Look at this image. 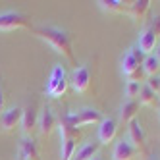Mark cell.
<instances>
[{
	"label": "cell",
	"instance_id": "cell-1",
	"mask_svg": "<svg viewBox=\"0 0 160 160\" xmlns=\"http://www.w3.org/2000/svg\"><path fill=\"white\" fill-rule=\"evenodd\" d=\"M33 33H35L39 39H42L54 52L62 54L68 62H72V64L75 62L73 48H72V39H70V33L66 29L56 27V25H41V27L33 29Z\"/></svg>",
	"mask_w": 160,
	"mask_h": 160
},
{
	"label": "cell",
	"instance_id": "cell-2",
	"mask_svg": "<svg viewBox=\"0 0 160 160\" xmlns=\"http://www.w3.org/2000/svg\"><path fill=\"white\" fill-rule=\"evenodd\" d=\"M68 83H70V79H68L66 68L62 64H56L52 68L50 75H48V83H47L44 93H47V97H50V98H58L68 91Z\"/></svg>",
	"mask_w": 160,
	"mask_h": 160
},
{
	"label": "cell",
	"instance_id": "cell-3",
	"mask_svg": "<svg viewBox=\"0 0 160 160\" xmlns=\"http://www.w3.org/2000/svg\"><path fill=\"white\" fill-rule=\"evenodd\" d=\"M68 123L72 128L79 129V128H85V125H91V123H100L102 122V114L97 110V108H81L73 114H64Z\"/></svg>",
	"mask_w": 160,
	"mask_h": 160
},
{
	"label": "cell",
	"instance_id": "cell-4",
	"mask_svg": "<svg viewBox=\"0 0 160 160\" xmlns=\"http://www.w3.org/2000/svg\"><path fill=\"white\" fill-rule=\"evenodd\" d=\"M31 27L29 18L21 12H2L0 14V31H16V29H23Z\"/></svg>",
	"mask_w": 160,
	"mask_h": 160
},
{
	"label": "cell",
	"instance_id": "cell-5",
	"mask_svg": "<svg viewBox=\"0 0 160 160\" xmlns=\"http://www.w3.org/2000/svg\"><path fill=\"white\" fill-rule=\"evenodd\" d=\"M21 114H23V108L21 106H12L8 110H2V114H0V131L12 133L21 123Z\"/></svg>",
	"mask_w": 160,
	"mask_h": 160
},
{
	"label": "cell",
	"instance_id": "cell-6",
	"mask_svg": "<svg viewBox=\"0 0 160 160\" xmlns=\"http://www.w3.org/2000/svg\"><path fill=\"white\" fill-rule=\"evenodd\" d=\"M128 141L137 148V152H147V135L137 118L128 123Z\"/></svg>",
	"mask_w": 160,
	"mask_h": 160
},
{
	"label": "cell",
	"instance_id": "cell-7",
	"mask_svg": "<svg viewBox=\"0 0 160 160\" xmlns=\"http://www.w3.org/2000/svg\"><path fill=\"white\" fill-rule=\"evenodd\" d=\"M70 83L73 87L75 93H87L89 85H91V72L87 66H75L72 77H70Z\"/></svg>",
	"mask_w": 160,
	"mask_h": 160
},
{
	"label": "cell",
	"instance_id": "cell-8",
	"mask_svg": "<svg viewBox=\"0 0 160 160\" xmlns=\"http://www.w3.org/2000/svg\"><path fill=\"white\" fill-rule=\"evenodd\" d=\"M156 41H158V37L154 35V31L151 29V25L148 27H145L141 33H139V41H137V48H139L145 56H148V54H154V50H156Z\"/></svg>",
	"mask_w": 160,
	"mask_h": 160
},
{
	"label": "cell",
	"instance_id": "cell-9",
	"mask_svg": "<svg viewBox=\"0 0 160 160\" xmlns=\"http://www.w3.org/2000/svg\"><path fill=\"white\" fill-rule=\"evenodd\" d=\"M56 128H58V120H56L52 108H50L48 104H44L41 116H39V131H41L42 135H50Z\"/></svg>",
	"mask_w": 160,
	"mask_h": 160
},
{
	"label": "cell",
	"instance_id": "cell-10",
	"mask_svg": "<svg viewBox=\"0 0 160 160\" xmlns=\"http://www.w3.org/2000/svg\"><path fill=\"white\" fill-rule=\"evenodd\" d=\"M118 133V122L114 118H102L100 128H98V141L100 145H108L114 141V137Z\"/></svg>",
	"mask_w": 160,
	"mask_h": 160
},
{
	"label": "cell",
	"instance_id": "cell-11",
	"mask_svg": "<svg viewBox=\"0 0 160 160\" xmlns=\"http://www.w3.org/2000/svg\"><path fill=\"white\" fill-rule=\"evenodd\" d=\"M137 154V148L128 141V139H122L114 145V151H112V160H133Z\"/></svg>",
	"mask_w": 160,
	"mask_h": 160
},
{
	"label": "cell",
	"instance_id": "cell-12",
	"mask_svg": "<svg viewBox=\"0 0 160 160\" xmlns=\"http://www.w3.org/2000/svg\"><path fill=\"white\" fill-rule=\"evenodd\" d=\"M35 128H39V114L35 106H27L23 108V114H21V129H23L25 135H29L33 133Z\"/></svg>",
	"mask_w": 160,
	"mask_h": 160
},
{
	"label": "cell",
	"instance_id": "cell-13",
	"mask_svg": "<svg viewBox=\"0 0 160 160\" xmlns=\"http://www.w3.org/2000/svg\"><path fill=\"white\" fill-rule=\"evenodd\" d=\"M148 8H151V2L148 0H135V2H128V14L129 18H133L135 21H143Z\"/></svg>",
	"mask_w": 160,
	"mask_h": 160
},
{
	"label": "cell",
	"instance_id": "cell-14",
	"mask_svg": "<svg viewBox=\"0 0 160 160\" xmlns=\"http://www.w3.org/2000/svg\"><path fill=\"white\" fill-rule=\"evenodd\" d=\"M141 66H143V64L135 58V54H133L131 48L123 54V58H122V73H123L125 77H131L137 70H141Z\"/></svg>",
	"mask_w": 160,
	"mask_h": 160
},
{
	"label": "cell",
	"instance_id": "cell-15",
	"mask_svg": "<svg viewBox=\"0 0 160 160\" xmlns=\"http://www.w3.org/2000/svg\"><path fill=\"white\" fill-rule=\"evenodd\" d=\"M137 112H139V100H125L120 108V122L129 123L131 120H135Z\"/></svg>",
	"mask_w": 160,
	"mask_h": 160
},
{
	"label": "cell",
	"instance_id": "cell-16",
	"mask_svg": "<svg viewBox=\"0 0 160 160\" xmlns=\"http://www.w3.org/2000/svg\"><path fill=\"white\" fill-rule=\"evenodd\" d=\"M19 160H39V151L33 139H23L19 145Z\"/></svg>",
	"mask_w": 160,
	"mask_h": 160
},
{
	"label": "cell",
	"instance_id": "cell-17",
	"mask_svg": "<svg viewBox=\"0 0 160 160\" xmlns=\"http://www.w3.org/2000/svg\"><path fill=\"white\" fill-rule=\"evenodd\" d=\"M98 8L104 10L110 14H125L128 12V2H122V0H98Z\"/></svg>",
	"mask_w": 160,
	"mask_h": 160
},
{
	"label": "cell",
	"instance_id": "cell-18",
	"mask_svg": "<svg viewBox=\"0 0 160 160\" xmlns=\"http://www.w3.org/2000/svg\"><path fill=\"white\" fill-rule=\"evenodd\" d=\"M98 145L100 143H85V145H81L75 151V154H73L72 160H91L95 154H98L97 152L98 151Z\"/></svg>",
	"mask_w": 160,
	"mask_h": 160
},
{
	"label": "cell",
	"instance_id": "cell-19",
	"mask_svg": "<svg viewBox=\"0 0 160 160\" xmlns=\"http://www.w3.org/2000/svg\"><path fill=\"white\" fill-rule=\"evenodd\" d=\"M139 104L143 106H158V95L152 93L147 85H141V93H139Z\"/></svg>",
	"mask_w": 160,
	"mask_h": 160
},
{
	"label": "cell",
	"instance_id": "cell-20",
	"mask_svg": "<svg viewBox=\"0 0 160 160\" xmlns=\"http://www.w3.org/2000/svg\"><path fill=\"white\" fill-rule=\"evenodd\" d=\"M143 72L148 77H152V75H156L160 72V62H158V58H156L154 54L145 56V60H143Z\"/></svg>",
	"mask_w": 160,
	"mask_h": 160
},
{
	"label": "cell",
	"instance_id": "cell-21",
	"mask_svg": "<svg viewBox=\"0 0 160 160\" xmlns=\"http://www.w3.org/2000/svg\"><path fill=\"white\" fill-rule=\"evenodd\" d=\"M139 93H141V83H137V81L125 83V97H128V100H135L139 97Z\"/></svg>",
	"mask_w": 160,
	"mask_h": 160
},
{
	"label": "cell",
	"instance_id": "cell-22",
	"mask_svg": "<svg viewBox=\"0 0 160 160\" xmlns=\"http://www.w3.org/2000/svg\"><path fill=\"white\" fill-rule=\"evenodd\" d=\"M148 89L152 91V93L160 95V75H152V77H148L147 79V83H145Z\"/></svg>",
	"mask_w": 160,
	"mask_h": 160
},
{
	"label": "cell",
	"instance_id": "cell-23",
	"mask_svg": "<svg viewBox=\"0 0 160 160\" xmlns=\"http://www.w3.org/2000/svg\"><path fill=\"white\" fill-rule=\"evenodd\" d=\"M151 29L154 31V35H156V37H160V18H154V21H152Z\"/></svg>",
	"mask_w": 160,
	"mask_h": 160
},
{
	"label": "cell",
	"instance_id": "cell-24",
	"mask_svg": "<svg viewBox=\"0 0 160 160\" xmlns=\"http://www.w3.org/2000/svg\"><path fill=\"white\" fill-rule=\"evenodd\" d=\"M2 108H4V91L0 87V112H2Z\"/></svg>",
	"mask_w": 160,
	"mask_h": 160
},
{
	"label": "cell",
	"instance_id": "cell-25",
	"mask_svg": "<svg viewBox=\"0 0 160 160\" xmlns=\"http://www.w3.org/2000/svg\"><path fill=\"white\" fill-rule=\"evenodd\" d=\"M154 56H156V58H158V62H160V47L156 48V52H154Z\"/></svg>",
	"mask_w": 160,
	"mask_h": 160
},
{
	"label": "cell",
	"instance_id": "cell-26",
	"mask_svg": "<svg viewBox=\"0 0 160 160\" xmlns=\"http://www.w3.org/2000/svg\"><path fill=\"white\" fill-rule=\"evenodd\" d=\"M91 160H102V156H100V154H95V156L91 158Z\"/></svg>",
	"mask_w": 160,
	"mask_h": 160
},
{
	"label": "cell",
	"instance_id": "cell-27",
	"mask_svg": "<svg viewBox=\"0 0 160 160\" xmlns=\"http://www.w3.org/2000/svg\"><path fill=\"white\" fill-rule=\"evenodd\" d=\"M158 98H160V95H158Z\"/></svg>",
	"mask_w": 160,
	"mask_h": 160
}]
</instances>
